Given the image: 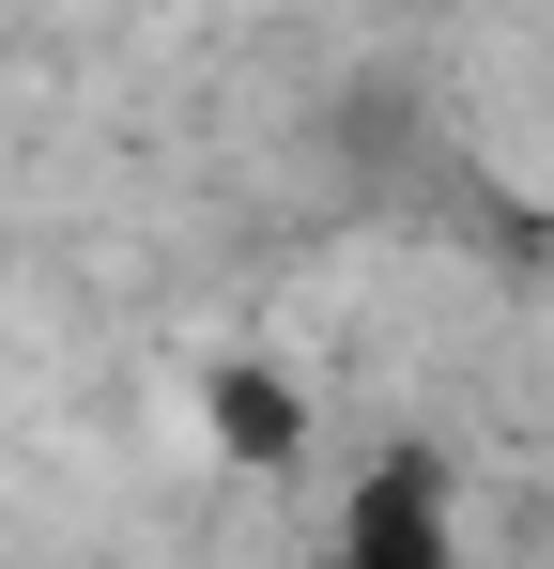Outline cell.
Listing matches in <instances>:
<instances>
[{"mask_svg":"<svg viewBox=\"0 0 554 569\" xmlns=\"http://www.w3.org/2000/svg\"><path fill=\"white\" fill-rule=\"evenodd\" d=\"M339 539H355V555L432 569V555H447V492H432V462H385V477L355 492V523H339Z\"/></svg>","mask_w":554,"mask_h":569,"instance_id":"obj_2","label":"cell"},{"mask_svg":"<svg viewBox=\"0 0 554 569\" xmlns=\"http://www.w3.org/2000/svg\"><path fill=\"white\" fill-rule=\"evenodd\" d=\"M200 416H216L231 462H293V447H308V385H293V370H247V355L200 385Z\"/></svg>","mask_w":554,"mask_h":569,"instance_id":"obj_1","label":"cell"}]
</instances>
